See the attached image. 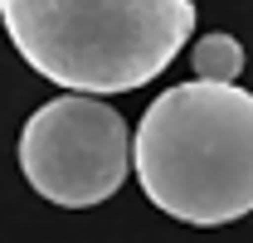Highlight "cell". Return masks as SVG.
Segmentation results:
<instances>
[{
	"label": "cell",
	"instance_id": "3",
	"mask_svg": "<svg viewBox=\"0 0 253 243\" xmlns=\"http://www.w3.org/2000/svg\"><path fill=\"white\" fill-rule=\"evenodd\" d=\"M25 180L63 209H88L122 190L131 170V136L122 112L97 92H68L44 102L20 131Z\"/></svg>",
	"mask_w": 253,
	"mask_h": 243
},
{
	"label": "cell",
	"instance_id": "1",
	"mask_svg": "<svg viewBox=\"0 0 253 243\" xmlns=\"http://www.w3.org/2000/svg\"><path fill=\"white\" fill-rule=\"evenodd\" d=\"M131 165L161 214L214 229L253 214V92L234 78H195L146 107Z\"/></svg>",
	"mask_w": 253,
	"mask_h": 243
},
{
	"label": "cell",
	"instance_id": "4",
	"mask_svg": "<svg viewBox=\"0 0 253 243\" xmlns=\"http://www.w3.org/2000/svg\"><path fill=\"white\" fill-rule=\"evenodd\" d=\"M244 73V44L234 34H205L195 39V78H239Z\"/></svg>",
	"mask_w": 253,
	"mask_h": 243
},
{
	"label": "cell",
	"instance_id": "2",
	"mask_svg": "<svg viewBox=\"0 0 253 243\" xmlns=\"http://www.w3.org/2000/svg\"><path fill=\"white\" fill-rule=\"evenodd\" d=\"M15 54L68 92H131L190 44V0H0Z\"/></svg>",
	"mask_w": 253,
	"mask_h": 243
}]
</instances>
